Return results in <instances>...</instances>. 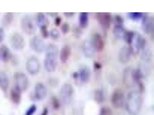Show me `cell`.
Masks as SVG:
<instances>
[{"label":"cell","instance_id":"1","mask_svg":"<svg viewBox=\"0 0 154 115\" xmlns=\"http://www.w3.org/2000/svg\"><path fill=\"white\" fill-rule=\"evenodd\" d=\"M142 105V98L141 92L133 91L127 96L126 108L128 113L131 115H137L139 113Z\"/></svg>","mask_w":154,"mask_h":115},{"label":"cell","instance_id":"2","mask_svg":"<svg viewBox=\"0 0 154 115\" xmlns=\"http://www.w3.org/2000/svg\"><path fill=\"white\" fill-rule=\"evenodd\" d=\"M58 49L57 46L50 44L46 49V55L44 60V66L48 72H54L57 67Z\"/></svg>","mask_w":154,"mask_h":115},{"label":"cell","instance_id":"3","mask_svg":"<svg viewBox=\"0 0 154 115\" xmlns=\"http://www.w3.org/2000/svg\"><path fill=\"white\" fill-rule=\"evenodd\" d=\"M14 86L21 92L25 91L29 86V80L26 75L22 72H17L14 74Z\"/></svg>","mask_w":154,"mask_h":115},{"label":"cell","instance_id":"4","mask_svg":"<svg viewBox=\"0 0 154 115\" xmlns=\"http://www.w3.org/2000/svg\"><path fill=\"white\" fill-rule=\"evenodd\" d=\"M21 27L23 31L27 35H33L36 31L33 20L28 15L24 16L22 19Z\"/></svg>","mask_w":154,"mask_h":115},{"label":"cell","instance_id":"5","mask_svg":"<svg viewBox=\"0 0 154 115\" xmlns=\"http://www.w3.org/2000/svg\"><path fill=\"white\" fill-rule=\"evenodd\" d=\"M26 69L32 75H36L40 68V65L38 59L35 57H32L29 59L26 63Z\"/></svg>","mask_w":154,"mask_h":115},{"label":"cell","instance_id":"6","mask_svg":"<svg viewBox=\"0 0 154 115\" xmlns=\"http://www.w3.org/2000/svg\"><path fill=\"white\" fill-rule=\"evenodd\" d=\"M125 95L122 90L117 89L114 91L111 96V101L115 108H120L123 106L125 102Z\"/></svg>","mask_w":154,"mask_h":115},{"label":"cell","instance_id":"7","mask_svg":"<svg viewBox=\"0 0 154 115\" xmlns=\"http://www.w3.org/2000/svg\"><path fill=\"white\" fill-rule=\"evenodd\" d=\"M30 48L37 53H42L46 49V45L43 40L40 37L34 36L30 40Z\"/></svg>","mask_w":154,"mask_h":115},{"label":"cell","instance_id":"8","mask_svg":"<svg viewBox=\"0 0 154 115\" xmlns=\"http://www.w3.org/2000/svg\"><path fill=\"white\" fill-rule=\"evenodd\" d=\"M73 87L69 83H65L62 86L60 90V96L63 102L68 103L74 94Z\"/></svg>","mask_w":154,"mask_h":115},{"label":"cell","instance_id":"9","mask_svg":"<svg viewBox=\"0 0 154 115\" xmlns=\"http://www.w3.org/2000/svg\"><path fill=\"white\" fill-rule=\"evenodd\" d=\"M11 44L12 48L15 50H23L25 46L24 38L19 33H16L14 34L11 38Z\"/></svg>","mask_w":154,"mask_h":115},{"label":"cell","instance_id":"10","mask_svg":"<svg viewBox=\"0 0 154 115\" xmlns=\"http://www.w3.org/2000/svg\"><path fill=\"white\" fill-rule=\"evenodd\" d=\"M96 19L99 24L103 28L107 29L110 26L111 16L108 12H98L96 13Z\"/></svg>","mask_w":154,"mask_h":115},{"label":"cell","instance_id":"11","mask_svg":"<svg viewBox=\"0 0 154 115\" xmlns=\"http://www.w3.org/2000/svg\"><path fill=\"white\" fill-rule=\"evenodd\" d=\"M94 50L98 52L102 51L104 49V43L102 37L98 33L95 34L93 35L91 42Z\"/></svg>","mask_w":154,"mask_h":115},{"label":"cell","instance_id":"12","mask_svg":"<svg viewBox=\"0 0 154 115\" xmlns=\"http://www.w3.org/2000/svg\"><path fill=\"white\" fill-rule=\"evenodd\" d=\"M143 31L147 34L153 32L154 29L153 18L146 16L143 19L142 24Z\"/></svg>","mask_w":154,"mask_h":115},{"label":"cell","instance_id":"13","mask_svg":"<svg viewBox=\"0 0 154 115\" xmlns=\"http://www.w3.org/2000/svg\"><path fill=\"white\" fill-rule=\"evenodd\" d=\"M47 94L46 86L42 83H38L35 87V98L38 100H42L45 98Z\"/></svg>","mask_w":154,"mask_h":115},{"label":"cell","instance_id":"14","mask_svg":"<svg viewBox=\"0 0 154 115\" xmlns=\"http://www.w3.org/2000/svg\"><path fill=\"white\" fill-rule=\"evenodd\" d=\"M133 52L131 47H124L121 50L119 54V60L121 63H125L130 60L131 53Z\"/></svg>","mask_w":154,"mask_h":115},{"label":"cell","instance_id":"15","mask_svg":"<svg viewBox=\"0 0 154 115\" xmlns=\"http://www.w3.org/2000/svg\"><path fill=\"white\" fill-rule=\"evenodd\" d=\"M133 43H134V47L133 48H134L133 49V52L134 51V49H135L136 51L138 52L140 49H143L145 46V40L142 37L139 35H137V37H136L135 38V35L132 44Z\"/></svg>","mask_w":154,"mask_h":115},{"label":"cell","instance_id":"16","mask_svg":"<svg viewBox=\"0 0 154 115\" xmlns=\"http://www.w3.org/2000/svg\"><path fill=\"white\" fill-rule=\"evenodd\" d=\"M9 86V80L5 72L0 71V89L4 92H6Z\"/></svg>","mask_w":154,"mask_h":115},{"label":"cell","instance_id":"17","mask_svg":"<svg viewBox=\"0 0 154 115\" xmlns=\"http://www.w3.org/2000/svg\"><path fill=\"white\" fill-rule=\"evenodd\" d=\"M0 56L4 62H8L11 58V53L9 48L5 45H2L0 47Z\"/></svg>","mask_w":154,"mask_h":115},{"label":"cell","instance_id":"18","mask_svg":"<svg viewBox=\"0 0 154 115\" xmlns=\"http://www.w3.org/2000/svg\"><path fill=\"white\" fill-rule=\"evenodd\" d=\"M71 49L67 45L62 48L60 53V58L61 62L65 63L69 60L71 54Z\"/></svg>","mask_w":154,"mask_h":115},{"label":"cell","instance_id":"19","mask_svg":"<svg viewBox=\"0 0 154 115\" xmlns=\"http://www.w3.org/2000/svg\"><path fill=\"white\" fill-rule=\"evenodd\" d=\"M21 93L15 86L12 87L11 91L10 96L11 99L14 103L17 105L20 103L21 99Z\"/></svg>","mask_w":154,"mask_h":115},{"label":"cell","instance_id":"20","mask_svg":"<svg viewBox=\"0 0 154 115\" xmlns=\"http://www.w3.org/2000/svg\"><path fill=\"white\" fill-rule=\"evenodd\" d=\"M90 75V71L88 68L84 67L80 70L78 73V78H79L81 81L85 83L88 81Z\"/></svg>","mask_w":154,"mask_h":115},{"label":"cell","instance_id":"21","mask_svg":"<svg viewBox=\"0 0 154 115\" xmlns=\"http://www.w3.org/2000/svg\"><path fill=\"white\" fill-rule=\"evenodd\" d=\"M88 23V14L87 12H82L79 16V24L81 28H85Z\"/></svg>","mask_w":154,"mask_h":115},{"label":"cell","instance_id":"22","mask_svg":"<svg viewBox=\"0 0 154 115\" xmlns=\"http://www.w3.org/2000/svg\"><path fill=\"white\" fill-rule=\"evenodd\" d=\"M14 19L13 13L8 12L4 15L2 20V23L4 26H8L12 24Z\"/></svg>","mask_w":154,"mask_h":115},{"label":"cell","instance_id":"23","mask_svg":"<svg viewBox=\"0 0 154 115\" xmlns=\"http://www.w3.org/2000/svg\"><path fill=\"white\" fill-rule=\"evenodd\" d=\"M125 32L123 25H122L115 24L113 28V33L115 36L117 37H123Z\"/></svg>","mask_w":154,"mask_h":115},{"label":"cell","instance_id":"24","mask_svg":"<svg viewBox=\"0 0 154 115\" xmlns=\"http://www.w3.org/2000/svg\"><path fill=\"white\" fill-rule=\"evenodd\" d=\"M37 24L38 26L41 27L42 26L48 25L49 22L46 18L45 15L42 13H39L37 16Z\"/></svg>","mask_w":154,"mask_h":115},{"label":"cell","instance_id":"25","mask_svg":"<svg viewBox=\"0 0 154 115\" xmlns=\"http://www.w3.org/2000/svg\"><path fill=\"white\" fill-rule=\"evenodd\" d=\"M135 34L131 31H125L123 37L125 40L129 45H131Z\"/></svg>","mask_w":154,"mask_h":115},{"label":"cell","instance_id":"26","mask_svg":"<svg viewBox=\"0 0 154 115\" xmlns=\"http://www.w3.org/2000/svg\"><path fill=\"white\" fill-rule=\"evenodd\" d=\"M95 98L96 101L98 103H101L103 102L104 99V93L101 90L96 91L95 94Z\"/></svg>","mask_w":154,"mask_h":115},{"label":"cell","instance_id":"27","mask_svg":"<svg viewBox=\"0 0 154 115\" xmlns=\"http://www.w3.org/2000/svg\"><path fill=\"white\" fill-rule=\"evenodd\" d=\"M84 51L87 55L90 56L92 53H93L94 49L92 46L91 42L86 43L85 44Z\"/></svg>","mask_w":154,"mask_h":115},{"label":"cell","instance_id":"28","mask_svg":"<svg viewBox=\"0 0 154 115\" xmlns=\"http://www.w3.org/2000/svg\"><path fill=\"white\" fill-rule=\"evenodd\" d=\"M143 16V13L141 12H130L128 13L129 17L133 20H139Z\"/></svg>","mask_w":154,"mask_h":115},{"label":"cell","instance_id":"29","mask_svg":"<svg viewBox=\"0 0 154 115\" xmlns=\"http://www.w3.org/2000/svg\"><path fill=\"white\" fill-rule=\"evenodd\" d=\"M51 103L52 106L54 109L57 110L60 106V101L55 96H53L51 98Z\"/></svg>","mask_w":154,"mask_h":115},{"label":"cell","instance_id":"30","mask_svg":"<svg viewBox=\"0 0 154 115\" xmlns=\"http://www.w3.org/2000/svg\"><path fill=\"white\" fill-rule=\"evenodd\" d=\"M99 115H112V111L109 108L104 107L101 108Z\"/></svg>","mask_w":154,"mask_h":115},{"label":"cell","instance_id":"31","mask_svg":"<svg viewBox=\"0 0 154 115\" xmlns=\"http://www.w3.org/2000/svg\"><path fill=\"white\" fill-rule=\"evenodd\" d=\"M37 110L36 105H32L26 112L25 115H33Z\"/></svg>","mask_w":154,"mask_h":115},{"label":"cell","instance_id":"32","mask_svg":"<svg viewBox=\"0 0 154 115\" xmlns=\"http://www.w3.org/2000/svg\"><path fill=\"white\" fill-rule=\"evenodd\" d=\"M41 34L45 38H47L49 36V33L47 29V26L44 25L40 27Z\"/></svg>","mask_w":154,"mask_h":115},{"label":"cell","instance_id":"33","mask_svg":"<svg viewBox=\"0 0 154 115\" xmlns=\"http://www.w3.org/2000/svg\"><path fill=\"white\" fill-rule=\"evenodd\" d=\"M50 34L51 37L53 39H57L60 36V33L59 31L55 28L52 29L51 31Z\"/></svg>","mask_w":154,"mask_h":115},{"label":"cell","instance_id":"34","mask_svg":"<svg viewBox=\"0 0 154 115\" xmlns=\"http://www.w3.org/2000/svg\"><path fill=\"white\" fill-rule=\"evenodd\" d=\"M61 30L63 34H66L69 31V26L67 23H64L63 24L61 27Z\"/></svg>","mask_w":154,"mask_h":115},{"label":"cell","instance_id":"35","mask_svg":"<svg viewBox=\"0 0 154 115\" xmlns=\"http://www.w3.org/2000/svg\"><path fill=\"white\" fill-rule=\"evenodd\" d=\"M73 33L74 35L77 38H79L82 35V31L80 30V29L78 27H74L73 29Z\"/></svg>","mask_w":154,"mask_h":115},{"label":"cell","instance_id":"36","mask_svg":"<svg viewBox=\"0 0 154 115\" xmlns=\"http://www.w3.org/2000/svg\"><path fill=\"white\" fill-rule=\"evenodd\" d=\"M115 21L116 24L122 25H123V20L121 16H116L115 17Z\"/></svg>","mask_w":154,"mask_h":115},{"label":"cell","instance_id":"37","mask_svg":"<svg viewBox=\"0 0 154 115\" xmlns=\"http://www.w3.org/2000/svg\"><path fill=\"white\" fill-rule=\"evenodd\" d=\"M5 34L3 29L0 28V43L3 41L5 38Z\"/></svg>","mask_w":154,"mask_h":115},{"label":"cell","instance_id":"38","mask_svg":"<svg viewBox=\"0 0 154 115\" xmlns=\"http://www.w3.org/2000/svg\"><path fill=\"white\" fill-rule=\"evenodd\" d=\"M61 22V19L60 17H57L55 20L54 23L56 25L58 26L60 25Z\"/></svg>","mask_w":154,"mask_h":115},{"label":"cell","instance_id":"39","mask_svg":"<svg viewBox=\"0 0 154 115\" xmlns=\"http://www.w3.org/2000/svg\"><path fill=\"white\" fill-rule=\"evenodd\" d=\"M75 13L73 12H64V14L67 17H71L75 15Z\"/></svg>","mask_w":154,"mask_h":115},{"label":"cell","instance_id":"40","mask_svg":"<svg viewBox=\"0 0 154 115\" xmlns=\"http://www.w3.org/2000/svg\"><path fill=\"white\" fill-rule=\"evenodd\" d=\"M94 67L96 69H100L102 68V65L100 63L96 62L94 63Z\"/></svg>","mask_w":154,"mask_h":115},{"label":"cell","instance_id":"41","mask_svg":"<svg viewBox=\"0 0 154 115\" xmlns=\"http://www.w3.org/2000/svg\"><path fill=\"white\" fill-rule=\"evenodd\" d=\"M48 108H44L43 111H42L41 115H48Z\"/></svg>","mask_w":154,"mask_h":115},{"label":"cell","instance_id":"42","mask_svg":"<svg viewBox=\"0 0 154 115\" xmlns=\"http://www.w3.org/2000/svg\"><path fill=\"white\" fill-rule=\"evenodd\" d=\"M47 13L52 17H56L58 15L57 13H53V12H52V13H49H49Z\"/></svg>","mask_w":154,"mask_h":115},{"label":"cell","instance_id":"43","mask_svg":"<svg viewBox=\"0 0 154 115\" xmlns=\"http://www.w3.org/2000/svg\"><path fill=\"white\" fill-rule=\"evenodd\" d=\"M73 77L74 79H77L78 78V72H74L73 74Z\"/></svg>","mask_w":154,"mask_h":115}]
</instances>
